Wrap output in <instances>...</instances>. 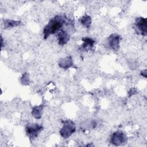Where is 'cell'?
<instances>
[{
	"mask_svg": "<svg viewBox=\"0 0 147 147\" xmlns=\"http://www.w3.org/2000/svg\"><path fill=\"white\" fill-rule=\"evenodd\" d=\"M67 23V18L64 15H56L51 18L48 24L45 26L43 33L44 38L47 39L49 35L55 34L61 30L62 26Z\"/></svg>",
	"mask_w": 147,
	"mask_h": 147,
	"instance_id": "1",
	"label": "cell"
},
{
	"mask_svg": "<svg viewBox=\"0 0 147 147\" xmlns=\"http://www.w3.org/2000/svg\"><path fill=\"white\" fill-rule=\"evenodd\" d=\"M76 130V127L74 122L69 119L63 122V126L60 130V134L64 138L69 137Z\"/></svg>",
	"mask_w": 147,
	"mask_h": 147,
	"instance_id": "2",
	"label": "cell"
},
{
	"mask_svg": "<svg viewBox=\"0 0 147 147\" xmlns=\"http://www.w3.org/2000/svg\"><path fill=\"white\" fill-rule=\"evenodd\" d=\"M43 129V127L37 123H30L28 124L25 129L26 133L30 139L33 140L37 137L40 132Z\"/></svg>",
	"mask_w": 147,
	"mask_h": 147,
	"instance_id": "3",
	"label": "cell"
},
{
	"mask_svg": "<svg viewBox=\"0 0 147 147\" xmlns=\"http://www.w3.org/2000/svg\"><path fill=\"white\" fill-rule=\"evenodd\" d=\"M135 26L138 33L145 36L147 33V20L142 17H137L135 20Z\"/></svg>",
	"mask_w": 147,
	"mask_h": 147,
	"instance_id": "4",
	"label": "cell"
},
{
	"mask_svg": "<svg viewBox=\"0 0 147 147\" xmlns=\"http://www.w3.org/2000/svg\"><path fill=\"white\" fill-rule=\"evenodd\" d=\"M127 137L122 131H117L114 132L111 137V142L116 146H119L126 143Z\"/></svg>",
	"mask_w": 147,
	"mask_h": 147,
	"instance_id": "5",
	"label": "cell"
},
{
	"mask_svg": "<svg viewBox=\"0 0 147 147\" xmlns=\"http://www.w3.org/2000/svg\"><path fill=\"white\" fill-rule=\"evenodd\" d=\"M121 39V36L115 33H113L109 36V37L107 38V40L110 48L113 51H117L119 48Z\"/></svg>",
	"mask_w": 147,
	"mask_h": 147,
	"instance_id": "6",
	"label": "cell"
},
{
	"mask_svg": "<svg viewBox=\"0 0 147 147\" xmlns=\"http://www.w3.org/2000/svg\"><path fill=\"white\" fill-rule=\"evenodd\" d=\"M57 38L59 44L60 45H64L69 40V34L67 31L61 29L59 31L57 34Z\"/></svg>",
	"mask_w": 147,
	"mask_h": 147,
	"instance_id": "7",
	"label": "cell"
},
{
	"mask_svg": "<svg viewBox=\"0 0 147 147\" xmlns=\"http://www.w3.org/2000/svg\"><path fill=\"white\" fill-rule=\"evenodd\" d=\"M59 65L64 69H68L73 65V61L71 56H68L64 58H61L59 61Z\"/></svg>",
	"mask_w": 147,
	"mask_h": 147,
	"instance_id": "8",
	"label": "cell"
},
{
	"mask_svg": "<svg viewBox=\"0 0 147 147\" xmlns=\"http://www.w3.org/2000/svg\"><path fill=\"white\" fill-rule=\"evenodd\" d=\"M82 40L83 41V44L82 45V48L86 51L91 49L95 42V40L90 37L82 38Z\"/></svg>",
	"mask_w": 147,
	"mask_h": 147,
	"instance_id": "9",
	"label": "cell"
},
{
	"mask_svg": "<svg viewBox=\"0 0 147 147\" xmlns=\"http://www.w3.org/2000/svg\"><path fill=\"white\" fill-rule=\"evenodd\" d=\"M43 107L44 106L42 105L33 107L32 110V115L36 119H40L42 115Z\"/></svg>",
	"mask_w": 147,
	"mask_h": 147,
	"instance_id": "10",
	"label": "cell"
},
{
	"mask_svg": "<svg viewBox=\"0 0 147 147\" xmlns=\"http://www.w3.org/2000/svg\"><path fill=\"white\" fill-rule=\"evenodd\" d=\"M21 22L20 21L12 20H4L3 25L5 29L12 28L16 26H17L21 24Z\"/></svg>",
	"mask_w": 147,
	"mask_h": 147,
	"instance_id": "11",
	"label": "cell"
},
{
	"mask_svg": "<svg viewBox=\"0 0 147 147\" xmlns=\"http://www.w3.org/2000/svg\"><path fill=\"white\" fill-rule=\"evenodd\" d=\"M81 24L87 28H89L91 24V18L88 15L83 16L80 19Z\"/></svg>",
	"mask_w": 147,
	"mask_h": 147,
	"instance_id": "12",
	"label": "cell"
},
{
	"mask_svg": "<svg viewBox=\"0 0 147 147\" xmlns=\"http://www.w3.org/2000/svg\"><path fill=\"white\" fill-rule=\"evenodd\" d=\"M21 83L24 85H28L29 84V78L28 73H25L20 79Z\"/></svg>",
	"mask_w": 147,
	"mask_h": 147,
	"instance_id": "13",
	"label": "cell"
},
{
	"mask_svg": "<svg viewBox=\"0 0 147 147\" xmlns=\"http://www.w3.org/2000/svg\"><path fill=\"white\" fill-rule=\"evenodd\" d=\"M137 92V91L136 90V88H131L130 89V90L128 91V95H129V96H131V95L136 94Z\"/></svg>",
	"mask_w": 147,
	"mask_h": 147,
	"instance_id": "14",
	"label": "cell"
},
{
	"mask_svg": "<svg viewBox=\"0 0 147 147\" xmlns=\"http://www.w3.org/2000/svg\"><path fill=\"white\" fill-rule=\"evenodd\" d=\"M146 69H145L144 71H142L141 72V75H142L143 76H144L145 78H146Z\"/></svg>",
	"mask_w": 147,
	"mask_h": 147,
	"instance_id": "15",
	"label": "cell"
},
{
	"mask_svg": "<svg viewBox=\"0 0 147 147\" xmlns=\"http://www.w3.org/2000/svg\"><path fill=\"white\" fill-rule=\"evenodd\" d=\"M1 47H3V39H2V36H1Z\"/></svg>",
	"mask_w": 147,
	"mask_h": 147,
	"instance_id": "16",
	"label": "cell"
}]
</instances>
